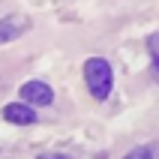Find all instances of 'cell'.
I'll return each mask as SVG.
<instances>
[{
  "label": "cell",
  "instance_id": "1",
  "mask_svg": "<svg viewBox=\"0 0 159 159\" xmlns=\"http://www.w3.org/2000/svg\"><path fill=\"white\" fill-rule=\"evenodd\" d=\"M84 81H87V90L93 99H108L111 96V87H114V72H111V63L105 57H87L84 63Z\"/></svg>",
  "mask_w": 159,
  "mask_h": 159
},
{
  "label": "cell",
  "instance_id": "2",
  "mask_svg": "<svg viewBox=\"0 0 159 159\" xmlns=\"http://www.w3.org/2000/svg\"><path fill=\"white\" fill-rule=\"evenodd\" d=\"M18 96L24 99V105H51L54 102V90L45 81H24Z\"/></svg>",
  "mask_w": 159,
  "mask_h": 159
},
{
  "label": "cell",
  "instance_id": "3",
  "mask_svg": "<svg viewBox=\"0 0 159 159\" xmlns=\"http://www.w3.org/2000/svg\"><path fill=\"white\" fill-rule=\"evenodd\" d=\"M3 120H9L15 126H30L36 123V111L24 102H9V105H3Z\"/></svg>",
  "mask_w": 159,
  "mask_h": 159
},
{
  "label": "cell",
  "instance_id": "4",
  "mask_svg": "<svg viewBox=\"0 0 159 159\" xmlns=\"http://www.w3.org/2000/svg\"><path fill=\"white\" fill-rule=\"evenodd\" d=\"M27 27H30V21H27L24 15H6V18H0V42H12V39H18Z\"/></svg>",
  "mask_w": 159,
  "mask_h": 159
},
{
  "label": "cell",
  "instance_id": "5",
  "mask_svg": "<svg viewBox=\"0 0 159 159\" xmlns=\"http://www.w3.org/2000/svg\"><path fill=\"white\" fill-rule=\"evenodd\" d=\"M123 159H159V147L156 144H141V147L129 150Z\"/></svg>",
  "mask_w": 159,
  "mask_h": 159
},
{
  "label": "cell",
  "instance_id": "6",
  "mask_svg": "<svg viewBox=\"0 0 159 159\" xmlns=\"http://www.w3.org/2000/svg\"><path fill=\"white\" fill-rule=\"evenodd\" d=\"M147 48H150V54H153V57H159V33L147 36Z\"/></svg>",
  "mask_w": 159,
  "mask_h": 159
},
{
  "label": "cell",
  "instance_id": "7",
  "mask_svg": "<svg viewBox=\"0 0 159 159\" xmlns=\"http://www.w3.org/2000/svg\"><path fill=\"white\" fill-rule=\"evenodd\" d=\"M150 72H153V78L159 81V57H153V63H150Z\"/></svg>",
  "mask_w": 159,
  "mask_h": 159
},
{
  "label": "cell",
  "instance_id": "8",
  "mask_svg": "<svg viewBox=\"0 0 159 159\" xmlns=\"http://www.w3.org/2000/svg\"><path fill=\"white\" fill-rule=\"evenodd\" d=\"M36 159H69V156H63V153H45V156H36Z\"/></svg>",
  "mask_w": 159,
  "mask_h": 159
}]
</instances>
